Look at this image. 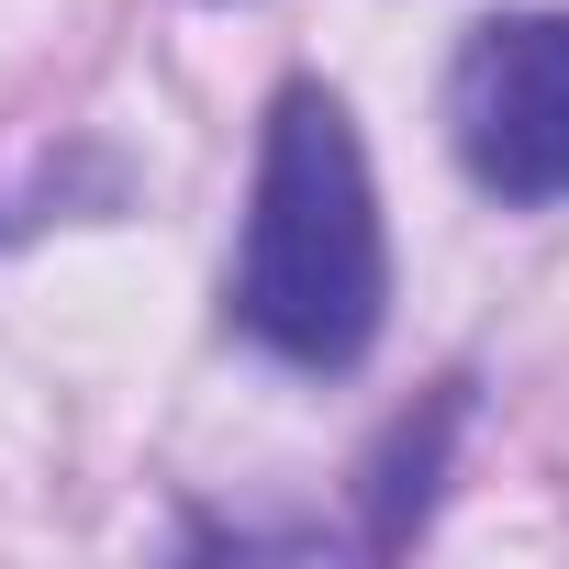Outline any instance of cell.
<instances>
[{
    "instance_id": "obj_2",
    "label": "cell",
    "mask_w": 569,
    "mask_h": 569,
    "mask_svg": "<svg viewBox=\"0 0 569 569\" xmlns=\"http://www.w3.org/2000/svg\"><path fill=\"white\" fill-rule=\"evenodd\" d=\"M458 168L491 201H569V12H502L447 68Z\"/></svg>"
},
{
    "instance_id": "obj_1",
    "label": "cell",
    "mask_w": 569,
    "mask_h": 569,
    "mask_svg": "<svg viewBox=\"0 0 569 569\" xmlns=\"http://www.w3.org/2000/svg\"><path fill=\"white\" fill-rule=\"evenodd\" d=\"M391 302L369 157L336 90H279L257 146V212L234 257V325L291 369H358Z\"/></svg>"
}]
</instances>
